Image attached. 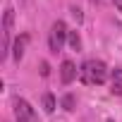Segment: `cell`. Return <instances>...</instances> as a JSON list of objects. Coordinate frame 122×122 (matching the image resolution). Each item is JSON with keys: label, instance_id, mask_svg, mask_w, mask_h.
Listing matches in <instances>:
<instances>
[{"label": "cell", "instance_id": "obj_1", "mask_svg": "<svg viewBox=\"0 0 122 122\" xmlns=\"http://www.w3.org/2000/svg\"><path fill=\"white\" fill-rule=\"evenodd\" d=\"M79 77H81L84 84L98 86V84H103L108 79V67H105L103 60H86L81 65V70H79Z\"/></svg>", "mask_w": 122, "mask_h": 122}, {"label": "cell", "instance_id": "obj_2", "mask_svg": "<svg viewBox=\"0 0 122 122\" xmlns=\"http://www.w3.org/2000/svg\"><path fill=\"white\" fill-rule=\"evenodd\" d=\"M70 38V31H67V24L62 19H57L53 26H50V36H48V43H50V50L53 53H60L65 46V41Z\"/></svg>", "mask_w": 122, "mask_h": 122}, {"label": "cell", "instance_id": "obj_3", "mask_svg": "<svg viewBox=\"0 0 122 122\" xmlns=\"http://www.w3.org/2000/svg\"><path fill=\"white\" fill-rule=\"evenodd\" d=\"M12 19H15V10L7 7L5 15H3V57H7V53L12 48V43H10V38H12Z\"/></svg>", "mask_w": 122, "mask_h": 122}, {"label": "cell", "instance_id": "obj_4", "mask_svg": "<svg viewBox=\"0 0 122 122\" xmlns=\"http://www.w3.org/2000/svg\"><path fill=\"white\" fill-rule=\"evenodd\" d=\"M15 117H17V122H38L36 110L24 98H15Z\"/></svg>", "mask_w": 122, "mask_h": 122}, {"label": "cell", "instance_id": "obj_5", "mask_svg": "<svg viewBox=\"0 0 122 122\" xmlns=\"http://www.w3.org/2000/svg\"><path fill=\"white\" fill-rule=\"evenodd\" d=\"M77 77V67L72 60H65L62 65H60V79H62V84H72Z\"/></svg>", "mask_w": 122, "mask_h": 122}, {"label": "cell", "instance_id": "obj_6", "mask_svg": "<svg viewBox=\"0 0 122 122\" xmlns=\"http://www.w3.org/2000/svg\"><path fill=\"white\" fill-rule=\"evenodd\" d=\"M26 43H29V36H26V34H22V36L12 43V57H15V62H19V60L24 57V48H26Z\"/></svg>", "mask_w": 122, "mask_h": 122}, {"label": "cell", "instance_id": "obj_7", "mask_svg": "<svg viewBox=\"0 0 122 122\" xmlns=\"http://www.w3.org/2000/svg\"><path fill=\"white\" fill-rule=\"evenodd\" d=\"M110 91L115 96H122V70L120 67H115L110 74Z\"/></svg>", "mask_w": 122, "mask_h": 122}, {"label": "cell", "instance_id": "obj_8", "mask_svg": "<svg viewBox=\"0 0 122 122\" xmlns=\"http://www.w3.org/2000/svg\"><path fill=\"white\" fill-rule=\"evenodd\" d=\"M43 110H46L48 115L55 110V98H53V93H46V96H43Z\"/></svg>", "mask_w": 122, "mask_h": 122}, {"label": "cell", "instance_id": "obj_9", "mask_svg": "<svg viewBox=\"0 0 122 122\" xmlns=\"http://www.w3.org/2000/svg\"><path fill=\"white\" fill-rule=\"evenodd\" d=\"M70 46H72L74 50H81V38H79L77 31H70Z\"/></svg>", "mask_w": 122, "mask_h": 122}, {"label": "cell", "instance_id": "obj_10", "mask_svg": "<svg viewBox=\"0 0 122 122\" xmlns=\"http://www.w3.org/2000/svg\"><path fill=\"white\" fill-rule=\"evenodd\" d=\"M62 108H65V110H74V98H72V96H65V98H62Z\"/></svg>", "mask_w": 122, "mask_h": 122}, {"label": "cell", "instance_id": "obj_11", "mask_svg": "<svg viewBox=\"0 0 122 122\" xmlns=\"http://www.w3.org/2000/svg\"><path fill=\"white\" fill-rule=\"evenodd\" d=\"M41 74H43V77H48V62H43V65H41Z\"/></svg>", "mask_w": 122, "mask_h": 122}, {"label": "cell", "instance_id": "obj_12", "mask_svg": "<svg viewBox=\"0 0 122 122\" xmlns=\"http://www.w3.org/2000/svg\"><path fill=\"white\" fill-rule=\"evenodd\" d=\"M112 3H115V7H117V10L122 12V0H112Z\"/></svg>", "mask_w": 122, "mask_h": 122}]
</instances>
